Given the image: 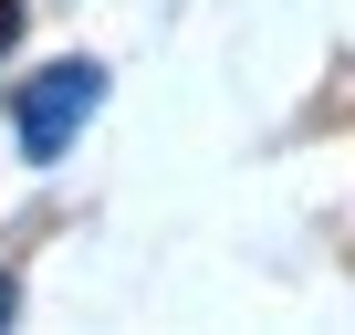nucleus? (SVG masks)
Segmentation results:
<instances>
[{
    "mask_svg": "<svg viewBox=\"0 0 355 335\" xmlns=\"http://www.w3.org/2000/svg\"><path fill=\"white\" fill-rule=\"evenodd\" d=\"M94 105H105V63H53V74H32V84H21V157L53 168V157L84 136Z\"/></svg>",
    "mask_w": 355,
    "mask_h": 335,
    "instance_id": "nucleus-1",
    "label": "nucleus"
}]
</instances>
